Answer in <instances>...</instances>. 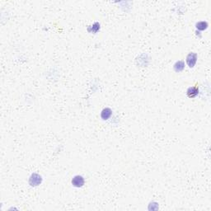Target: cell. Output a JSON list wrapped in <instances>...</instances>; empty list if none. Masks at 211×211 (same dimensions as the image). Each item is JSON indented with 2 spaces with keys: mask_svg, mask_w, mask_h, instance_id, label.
Segmentation results:
<instances>
[{
  "mask_svg": "<svg viewBox=\"0 0 211 211\" xmlns=\"http://www.w3.org/2000/svg\"><path fill=\"white\" fill-rule=\"evenodd\" d=\"M197 62V54L195 53H190L186 57V64L190 68H193Z\"/></svg>",
  "mask_w": 211,
  "mask_h": 211,
  "instance_id": "1",
  "label": "cell"
},
{
  "mask_svg": "<svg viewBox=\"0 0 211 211\" xmlns=\"http://www.w3.org/2000/svg\"><path fill=\"white\" fill-rule=\"evenodd\" d=\"M85 183V181H84V178H83L82 176H79V175H77V176H74L72 179V185L75 186V187H82L84 185Z\"/></svg>",
  "mask_w": 211,
  "mask_h": 211,
  "instance_id": "2",
  "label": "cell"
},
{
  "mask_svg": "<svg viewBox=\"0 0 211 211\" xmlns=\"http://www.w3.org/2000/svg\"><path fill=\"white\" fill-rule=\"evenodd\" d=\"M199 93V88L197 86H194V87H189L187 91H186V94L187 96L190 98H194L195 96L198 95Z\"/></svg>",
  "mask_w": 211,
  "mask_h": 211,
  "instance_id": "3",
  "label": "cell"
},
{
  "mask_svg": "<svg viewBox=\"0 0 211 211\" xmlns=\"http://www.w3.org/2000/svg\"><path fill=\"white\" fill-rule=\"evenodd\" d=\"M41 182V176L38 174H32L30 178V184L31 185H38Z\"/></svg>",
  "mask_w": 211,
  "mask_h": 211,
  "instance_id": "4",
  "label": "cell"
},
{
  "mask_svg": "<svg viewBox=\"0 0 211 211\" xmlns=\"http://www.w3.org/2000/svg\"><path fill=\"white\" fill-rule=\"evenodd\" d=\"M112 115V111L110 108H104L101 113V117L102 120H108Z\"/></svg>",
  "mask_w": 211,
  "mask_h": 211,
  "instance_id": "5",
  "label": "cell"
},
{
  "mask_svg": "<svg viewBox=\"0 0 211 211\" xmlns=\"http://www.w3.org/2000/svg\"><path fill=\"white\" fill-rule=\"evenodd\" d=\"M185 68V64L183 63L182 61H177L175 65H174V69L176 72H180V71H182Z\"/></svg>",
  "mask_w": 211,
  "mask_h": 211,
  "instance_id": "6",
  "label": "cell"
},
{
  "mask_svg": "<svg viewBox=\"0 0 211 211\" xmlns=\"http://www.w3.org/2000/svg\"><path fill=\"white\" fill-rule=\"evenodd\" d=\"M208 27V23L206 22H200V23H196V28L200 30V31H205Z\"/></svg>",
  "mask_w": 211,
  "mask_h": 211,
  "instance_id": "7",
  "label": "cell"
}]
</instances>
